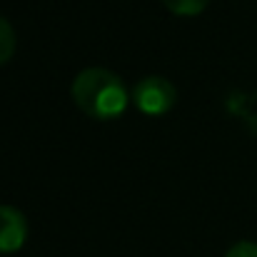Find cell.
Instances as JSON below:
<instances>
[{"label": "cell", "mask_w": 257, "mask_h": 257, "mask_svg": "<svg viewBox=\"0 0 257 257\" xmlns=\"http://www.w3.org/2000/svg\"><path fill=\"white\" fill-rule=\"evenodd\" d=\"M73 100L75 105L95 120H112L127 107V87L107 68L92 65L75 75L73 80Z\"/></svg>", "instance_id": "6da1fadb"}, {"label": "cell", "mask_w": 257, "mask_h": 257, "mask_svg": "<svg viewBox=\"0 0 257 257\" xmlns=\"http://www.w3.org/2000/svg\"><path fill=\"white\" fill-rule=\"evenodd\" d=\"M133 100L140 112L145 115H165L177 102V90L168 78L160 75H148L138 80L133 87Z\"/></svg>", "instance_id": "7a4b0ae2"}, {"label": "cell", "mask_w": 257, "mask_h": 257, "mask_svg": "<svg viewBox=\"0 0 257 257\" xmlns=\"http://www.w3.org/2000/svg\"><path fill=\"white\" fill-rule=\"evenodd\" d=\"M28 240V220L13 205H0V252H18Z\"/></svg>", "instance_id": "3957f363"}, {"label": "cell", "mask_w": 257, "mask_h": 257, "mask_svg": "<svg viewBox=\"0 0 257 257\" xmlns=\"http://www.w3.org/2000/svg\"><path fill=\"white\" fill-rule=\"evenodd\" d=\"M13 53H15V30H13V25L0 15V65L8 63V60L13 58Z\"/></svg>", "instance_id": "277c9868"}, {"label": "cell", "mask_w": 257, "mask_h": 257, "mask_svg": "<svg viewBox=\"0 0 257 257\" xmlns=\"http://www.w3.org/2000/svg\"><path fill=\"white\" fill-rule=\"evenodd\" d=\"M163 3L175 15H197L207 8L210 0H163Z\"/></svg>", "instance_id": "5b68a950"}, {"label": "cell", "mask_w": 257, "mask_h": 257, "mask_svg": "<svg viewBox=\"0 0 257 257\" xmlns=\"http://www.w3.org/2000/svg\"><path fill=\"white\" fill-rule=\"evenodd\" d=\"M225 257H257V242H250V240L235 242Z\"/></svg>", "instance_id": "8992f818"}]
</instances>
